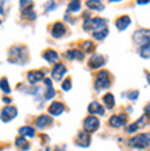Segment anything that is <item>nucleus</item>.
<instances>
[{
	"mask_svg": "<svg viewBox=\"0 0 150 151\" xmlns=\"http://www.w3.org/2000/svg\"><path fill=\"white\" fill-rule=\"evenodd\" d=\"M110 76L106 70H101L96 76V78H95V83H94V88L95 91H103V89H107V88L110 87Z\"/></svg>",
	"mask_w": 150,
	"mask_h": 151,
	"instance_id": "nucleus-2",
	"label": "nucleus"
},
{
	"mask_svg": "<svg viewBox=\"0 0 150 151\" xmlns=\"http://www.w3.org/2000/svg\"><path fill=\"white\" fill-rule=\"evenodd\" d=\"M43 58L47 60L48 63H57V60H58V54H57L54 50H47V51L43 52Z\"/></svg>",
	"mask_w": 150,
	"mask_h": 151,
	"instance_id": "nucleus-21",
	"label": "nucleus"
},
{
	"mask_svg": "<svg viewBox=\"0 0 150 151\" xmlns=\"http://www.w3.org/2000/svg\"><path fill=\"white\" fill-rule=\"evenodd\" d=\"M51 122H52V119H51V117H50V115L41 114V115H39V117L36 118L35 125H36V128H39V129H44V128L48 127Z\"/></svg>",
	"mask_w": 150,
	"mask_h": 151,
	"instance_id": "nucleus-14",
	"label": "nucleus"
},
{
	"mask_svg": "<svg viewBox=\"0 0 150 151\" xmlns=\"http://www.w3.org/2000/svg\"><path fill=\"white\" fill-rule=\"evenodd\" d=\"M28 81L30 84H37L40 81H44V73L40 70H35V72L28 73Z\"/></svg>",
	"mask_w": 150,
	"mask_h": 151,
	"instance_id": "nucleus-15",
	"label": "nucleus"
},
{
	"mask_svg": "<svg viewBox=\"0 0 150 151\" xmlns=\"http://www.w3.org/2000/svg\"><path fill=\"white\" fill-rule=\"evenodd\" d=\"M44 84H46V87H47V91L44 93V99L48 100L55 96V91H54V88H52V81L50 78H44Z\"/></svg>",
	"mask_w": 150,
	"mask_h": 151,
	"instance_id": "nucleus-20",
	"label": "nucleus"
},
{
	"mask_svg": "<svg viewBox=\"0 0 150 151\" xmlns=\"http://www.w3.org/2000/svg\"><path fill=\"white\" fill-rule=\"evenodd\" d=\"M70 88H72V80L70 78L63 80V83H62V89L63 91H70Z\"/></svg>",
	"mask_w": 150,
	"mask_h": 151,
	"instance_id": "nucleus-31",
	"label": "nucleus"
},
{
	"mask_svg": "<svg viewBox=\"0 0 150 151\" xmlns=\"http://www.w3.org/2000/svg\"><path fill=\"white\" fill-rule=\"evenodd\" d=\"M125 96L128 98V99H131V100H135V99H138L139 92H138V91H131V92H128Z\"/></svg>",
	"mask_w": 150,
	"mask_h": 151,
	"instance_id": "nucleus-33",
	"label": "nucleus"
},
{
	"mask_svg": "<svg viewBox=\"0 0 150 151\" xmlns=\"http://www.w3.org/2000/svg\"><path fill=\"white\" fill-rule=\"evenodd\" d=\"M139 55L142 56L143 59H149L150 58V43H147L146 45L139 48Z\"/></svg>",
	"mask_w": 150,
	"mask_h": 151,
	"instance_id": "nucleus-27",
	"label": "nucleus"
},
{
	"mask_svg": "<svg viewBox=\"0 0 150 151\" xmlns=\"http://www.w3.org/2000/svg\"><path fill=\"white\" fill-rule=\"evenodd\" d=\"M105 63H106L105 58H103L102 55H99V54L92 55L90 58V60H88V66H90L91 69H99V68H102Z\"/></svg>",
	"mask_w": 150,
	"mask_h": 151,
	"instance_id": "nucleus-9",
	"label": "nucleus"
},
{
	"mask_svg": "<svg viewBox=\"0 0 150 151\" xmlns=\"http://www.w3.org/2000/svg\"><path fill=\"white\" fill-rule=\"evenodd\" d=\"M65 33H66V26H65L62 22H57V24H54V26H52V29H51L52 37L61 39L62 36H65Z\"/></svg>",
	"mask_w": 150,
	"mask_h": 151,
	"instance_id": "nucleus-13",
	"label": "nucleus"
},
{
	"mask_svg": "<svg viewBox=\"0 0 150 151\" xmlns=\"http://www.w3.org/2000/svg\"><path fill=\"white\" fill-rule=\"evenodd\" d=\"M8 62L15 65H25L28 62V50L21 45L12 47L8 52Z\"/></svg>",
	"mask_w": 150,
	"mask_h": 151,
	"instance_id": "nucleus-1",
	"label": "nucleus"
},
{
	"mask_svg": "<svg viewBox=\"0 0 150 151\" xmlns=\"http://www.w3.org/2000/svg\"><path fill=\"white\" fill-rule=\"evenodd\" d=\"M0 89H1L4 93H10V91H11V88L8 85V81L6 77H3V78L0 80Z\"/></svg>",
	"mask_w": 150,
	"mask_h": 151,
	"instance_id": "nucleus-28",
	"label": "nucleus"
},
{
	"mask_svg": "<svg viewBox=\"0 0 150 151\" xmlns=\"http://www.w3.org/2000/svg\"><path fill=\"white\" fill-rule=\"evenodd\" d=\"M66 68H65V65L62 63H57L55 66H54V69H52V72H51V76H52V78L55 80V81H59V80H62V77L65 74H66Z\"/></svg>",
	"mask_w": 150,
	"mask_h": 151,
	"instance_id": "nucleus-11",
	"label": "nucleus"
},
{
	"mask_svg": "<svg viewBox=\"0 0 150 151\" xmlns=\"http://www.w3.org/2000/svg\"><path fill=\"white\" fill-rule=\"evenodd\" d=\"M80 8H81V3L80 1H70L69 3V6H67V10L70 12H77V11H80Z\"/></svg>",
	"mask_w": 150,
	"mask_h": 151,
	"instance_id": "nucleus-29",
	"label": "nucleus"
},
{
	"mask_svg": "<svg viewBox=\"0 0 150 151\" xmlns=\"http://www.w3.org/2000/svg\"><path fill=\"white\" fill-rule=\"evenodd\" d=\"M81 47L84 48V51H86V52H92V51H94V48H95V45H94V43H92V41H84Z\"/></svg>",
	"mask_w": 150,
	"mask_h": 151,
	"instance_id": "nucleus-30",
	"label": "nucleus"
},
{
	"mask_svg": "<svg viewBox=\"0 0 150 151\" xmlns=\"http://www.w3.org/2000/svg\"><path fill=\"white\" fill-rule=\"evenodd\" d=\"M76 144H77V146H80V147H83V148H87L88 146L91 144V136H90V133H87L86 131L80 132L79 135H77V139H76Z\"/></svg>",
	"mask_w": 150,
	"mask_h": 151,
	"instance_id": "nucleus-8",
	"label": "nucleus"
},
{
	"mask_svg": "<svg viewBox=\"0 0 150 151\" xmlns=\"http://www.w3.org/2000/svg\"><path fill=\"white\" fill-rule=\"evenodd\" d=\"M130 25H131V18L128 15H122L120 18H117V21H116V26H117L119 30H125Z\"/></svg>",
	"mask_w": 150,
	"mask_h": 151,
	"instance_id": "nucleus-17",
	"label": "nucleus"
},
{
	"mask_svg": "<svg viewBox=\"0 0 150 151\" xmlns=\"http://www.w3.org/2000/svg\"><path fill=\"white\" fill-rule=\"evenodd\" d=\"M3 100L6 102V103H11V99H10V98H7V96H6V98H3Z\"/></svg>",
	"mask_w": 150,
	"mask_h": 151,
	"instance_id": "nucleus-35",
	"label": "nucleus"
},
{
	"mask_svg": "<svg viewBox=\"0 0 150 151\" xmlns=\"http://www.w3.org/2000/svg\"><path fill=\"white\" fill-rule=\"evenodd\" d=\"M138 129H139L138 122H134V124H131V125L127 127V132H128V133H134V132H136Z\"/></svg>",
	"mask_w": 150,
	"mask_h": 151,
	"instance_id": "nucleus-32",
	"label": "nucleus"
},
{
	"mask_svg": "<svg viewBox=\"0 0 150 151\" xmlns=\"http://www.w3.org/2000/svg\"><path fill=\"white\" fill-rule=\"evenodd\" d=\"M145 113H146V115H150V103L145 107Z\"/></svg>",
	"mask_w": 150,
	"mask_h": 151,
	"instance_id": "nucleus-34",
	"label": "nucleus"
},
{
	"mask_svg": "<svg viewBox=\"0 0 150 151\" xmlns=\"http://www.w3.org/2000/svg\"><path fill=\"white\" fill-rule=\"evenodd\" d=\"M22 10V18H25V19H36V14L35 11H33V3L29 4V6H26V7L21 8Z\"/></svg>",
	"mask_w": 150,
	"mask_h": 151,
	"instance_id": "nucleus-19",
	"label": "nucleus"
},
{
	"mask_svg": "<svg viewBox=\"0 0 150 151\" xmlns=\"http://www.w3.org/2000/svg\"><path fill=\"white\" fill-rule=\"evenodd\" d=\"M65 55H66L67 59H70V60H83L84 59V52L80 51V50H76V48L66 51Z\"/></svg>",
	"mask_w": 150,
	"mask_h": 151,
	"instance_id": "nucleus-16",
	"label": "nucleus"
},
{
	"mask_svg": "<svg viewBox=\"0 0 150 151\" xmlns=\"http://www.w3.org/2000/svg\"><path fill=\"white\" fill-rule=\"evenodd\" d=\"M20 135L21 136H26V137H35V128L32 127H22L20 128Z\"/></svg>",
	"mask_w": 150,
	"mask_h": 151,
	"instance_id": "nucleus-23",
	"label": "nucleus"
},
{
	"mask_svg": "<svg viewBox=\"0 0 150 151\" xmlns=\"http://www.w3.org/2000/svg\"><path fill=\"white\" fill-rule=\"evenodd\" d=\"M88 113H90V114L103 115L105 114V109H103V106H101V103H98V102H91L90 106H88Z\"/></svg>",
	"mask_w": 150,
	"mask_h": 151,
	"instance_id": "nucleus-18",
	"label": "nucleus"
},
{
	"mask_svg": "<svg viewBox=\"0 0 150 151\" xmlns=\"http://www.w3.org/2000/svg\"><path fill=\"white\" fill-rule=\"evenodd\" d=\"M106 19L103 18H88V19L84 21V30H101V29L106 28Z\"/></svg>",
	"mask_w": 150,
	"mask_h": 151,
	"instance_id": "nucleus-3",
	"label": "nucleus"
},
{
	"mask_svg": "<svg viewBox=\"0 0 150 151\" xmlns=\"http://www.w3.org/2000/svg\"><path fill=\"white\" fill-rule=\"evenodd\" d=\"M0 25H1V21H0Z\"/></svg>",
	"mask_w": 150,
	"mask_h": 151,
	"instance_id": "nucleus-39",
	"label": "nucleus"
},
{
	"mask_svg": "<svg viewBox=\"0 0 150 151\" xmlns=\"http://www.w3.org/2000/svg\"><path fill=\"white\" fill-rule=\"evenodd\" d=\"M15 146L17 147L22 148V150H29V143L26 142L24 136H20V137H17L15 139Z\"/></svg>",
	"mask_w": 150,
	"mask_h": 151,
	"instance_id": "nucleus-26",
	"label": "nucleus"
},
{
	"mask_svg": "<svg viewBox=\"0 0 150 151\" xmlns=\"http://www.w3.org/2000/svg\"><path fill=\"white\" fill-rule=\"evenodd\" d=\"M136 3H138V4H141V6H143V4H147V3H149V1H141V0H138Z\"/></svg>",
	"mask_w": 150,
	"mask_h": 151,
	"instance_id": "nucleus-37",
	"label": "nucleus"
},
{
	"mask_svg": "<svg viewBox=\"0 0 150 151\" xmlns=\"http://www.w3.org/2000/svg\"><path fill=\"white\" fill-rule=\"evenodd\" d=\"M103 104H105L107 109H113V107H114V96L112 95L110 92H109V93H106V95H103Z\"/></svg>",
	"mask_w": 150,
	"mask_h": 151,
	"instance_id": "nucleus-24",
	"label": "nucleus"
},
{
	"mask_svg": "<svg viewBox=\"0 0 150 151\" xmlns=\"http://www.w3.org/2000/svg\"><path fill=\"white\" fill-rule=\"evenodd\" d=\"M147 83H149V85H150V73L147 74Z\"/></svg>",
	"mask_w": 150,
	"mask_h": 151,
	"instance_id": "nucleus-38",
	"label": "nucleus"
},
{
	"mask_svg": "<svg viewBox=\"0 0 150 151\" xmlns=\"http://www.w3.org/2000/svg\"><path fill=\"white\" fill-rule=\"evenodd\" d=\"M107 35H109V29L103 28V29H101V30H96V32L92 33V37H94L95 40H103Z\"/></svg>",
	"mask_w": 150,
	"mask_h": 151,
	"instance_id": "nucleus-25",
	"label": "nucleus"
},
{
	"mask_svg": "<svg viewBox=\"0 0 150 151\" xmlns=\"http://www.w3.org/2000/svg\"><path fill=\"white\" fill-rule=\"evenodd\" d=\"M128 144L134 148H146L150 146V135H136L128 140Z\"/></svg>",
	"mask_w": 150,
	"mask_h": 151,
	"instance_id": "nucleus-4",
	"label": "nucleus"
},
{
	"mask_svg": "<svg viewBox=\"0 0 150 151\" xmlns=\"http://www.w3.org/2000/svg\"><path fill=\"white\" fill-rule=\"evenodd\" d=\"M134 43L136 45H146L147 43H150V30L147 29H139L134 33Z\"/></svg>",
	"mask_w": 150,
	"mask_h": 151,
	"instance_id": "nucleus-5",
	"label": "nucleus"
},
{
	"mask_svg": "<svg viewBox=\"0 0 150 151\" xmlns=\"http://www.w3.org/2000/svg\"><path fill=\"white\" fill-rule=\"evenodd\" d=\"M83 128L84 131L87 132V133H92V132L98 131L99 128V119L94 115H88L87 118L84 119V124H83Z\"/></svg>",
	"mask_w": 150,
	"mask_h": 151,
	"instance_id": "nucleus-6",
	"label": "nucleus"
},
{
	"mask_svg": "<svg viewBox=\"0 0 150 151\" xmlns=\"http://www.w3.org/2000/svg\"><path fill=\"white\" fill-rule=\"evenodd\" d=\"M3 1H1V3H0V14H1V15H3Z\"/></svg>",
	"mask_w": 150,
	"mask_h": 151,
	"instance_id": "nucleus-36",
	"label": "nucleus"
},
{
	"mask_svg": "<svg viewBox=\"0 0 150 151\" xmlns=\"http://www.w3.org/2000/svg\"><path fill=\"white\" fill-rule=\"evenodd\" d=\"M87 7L91 8V10H96V11H102L105 6L102 4V1H99V0H88L87 3Z\"/></svg>",
	"mask_w": 150,
	"mask_h": 151,
	"instance_id": "nucleus-22",
	"label": "nucleus"
},
{
	"mask_svg": "<svg viewBox=\"0 0 150 151\" xmlns=\"http://www.w3.org/2000/svg\"><path fill=\"white\" fill-rule=\"evenodd\" d=\"M109 124H110V127H113V128L124 127V125L127 124V115L125 114L113 115V117H110V119H109Z\"/></svg>",
	"mask_w": 150,
	"mask_h": 151,
	"instance_id": "nucleus-10",
	"label": "nucleus"
},
{
	"mask_svg": "<svg viewBox=\"0 0 150 151\" xmlns=\"http://www.w3.org/2000/svg\"><path fill=\"white\" fill-rule=\"evenodd\" d=\"M63 111H65V106H63V103H61V102H52V103L50 104V107H48V114L54 115V117L61 115Z\"/></svg>",
	"mask_w": 150,
	"mask_h": 151,
	"instance_id": "nucleus-12",
	"label": "nucleus"
},
{
	"mask_svg": "<svg viewBox=\"0 0 150 151\" xmlns=\"http://www.w3.org/2000/svg\"><path fill=\"white\" fill-rule=\"evenodd\" d=\"M17 109L14 106H6V107L1 110V114H0V119L3 121V122H8V121H11L12 118H15L17 117Z\"/></svg>",
	"mask_w": 150,
	"mask_h": 151,
	"instance_id": "nucleus-7",
	"label": "nucleus"
}]
</instances>
